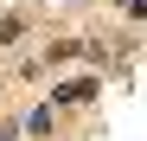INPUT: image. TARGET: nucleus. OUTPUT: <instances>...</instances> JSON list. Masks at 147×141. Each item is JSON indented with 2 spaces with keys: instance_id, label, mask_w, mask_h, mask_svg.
I'll return each instance as SVG.
<instances>
[]
</instances>
